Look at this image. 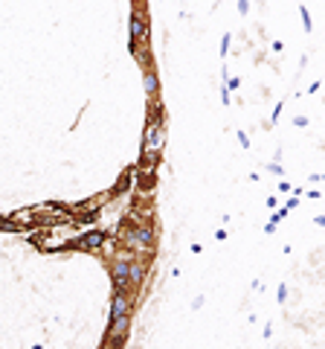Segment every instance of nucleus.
I'll return each instance as SVG.
<instances>
[{
  "mask_svg": "<svg viewBox=\"0 0 325 349\" xmlns=\"http://www.w3.org/2000/svg\"><path fill=\"white\" fill-rule=\"evenodd\" d=\"M162 149H166V111L160 108V102H151L145 134H142V160L148 163L145 169H151L154 160L162 154Z\"/></svg>",
  "mask_w": 325,
  "mask_h": 349,
  "instance_id": "1",
  "label": "nucleus"
},
{
  "mask_svg": "<svg viewBox=\"0 0 325 349\" xmlns=\"http://www.w3.org/2000/svg\"><path fill=\"white\" fill-rule=\"evenodd\" d=\"M122 245L134 250V253H140V256H151L154 253V245H157V233H154L151 224H131L122 230Z\"/></svg>",
  "mask_w": 325,
  "mask_h": 349,
  "instance_id": "2",
  "label": "nucleus"
},
{
  "mask_svg": "<svg viewBox=\"0 0 325 349\" xmlns=\"http://www.w3.org/2000/svg\"><path fill=\"white\" fill-rule=\"evenodd\" d=\"M148 47V18H145V6H134L131 9V52Z\"/></svg>",
  "mask_w": 325,
  "mask_h": 349,
  "instance_id": "3",
  "label": "nucleus"
},
{
  "mask_svg": "<svg viewBox=\"0 0 325 349\" xmlns=\"http://www.w3.org/2000/svg\"><path fill=\"white\" fill-rule=\"evenodd\" d=\"M105 242H108V233L105 230H84V233H79L76 239H70L73 250H87V253H96V250H102L105 247Z\"/></svg>",
  "mask_w": 325,
  "mask_h": 349,
  "instance_id": "4",
  "label": "nucleus"
},
{
  "mask_svg": "<svg viewBox=\"0 0 325 349\" xmlns=\"http://www.w3.org/2000/svg\"><path fill=\"white\" fill-rule=\"evenodd\" d=\"M131 314H134V294L113 291V297H111V320H116V317H131Z\"/></svg>",
  "mask_w": 325,
  "mask_h": 349,
  "instance_id": "5",
  "label": "nucleus"
},
{
  "mask_svg": "<svg viewBox=\"0 0 325 349\" xmlns=\"http://www.w3.org/2000/svg\"><path fill=\"white\" fill-rule=\"evenodd\" d=\"M142 82H145V93H148V99L157 102V96H160V76H157V67H145L142 70Z\"/></svg>",
  "mask_w": 325,
  "mask_h": 349,
  "instance_id": "6",
  "label": "nucleus"
},
{
  "mask_svg": "<svg viewBox=\"0 0 325 349\" xmlns=\"http://www.w3.org/2000/svg\"><path fill=\"white\" fill-rule=\"evenodd\" d=\"M299 15H302V26H305V32H311V30H314V23H311V12H308V6H299Z\"/></svg>",
  "mask_w": 325,
  "mask_h": 349,
  "instance_id": "7",
  "label": "nucleus"
},
{
  "mask_svg": "<svg viewBox=\"0 0 325 349\" xmlns=\"http://www.w3.org/2000/svg\"><path fill=\"white\" fill-rule=\"evenodd\" d=\"M287 213H290V210H287V207H282L279 213H273V216H270V224H279V221H284V218H287Z\"/></svg>",
  "mask_w": 325,
  "mask_h": 349,
  "instance_id": "8",
  "label": "nucleus"
},
{
  "mask_svg": "<svg viewBox=\"0 0 325 349\" xmlns=\"http://www.w3.org/2000/svg\"><path fill=\"white\" fill-rule=\"evenodd\" d=\"M226 52H230V32L221 35V59H226Z\"/></svg>",
  "mask_w": 325,
  "mask_h": 349,
  "instance_id": "9",
  "label": "nucleus"
},
{
  "mask_svg": "<svg viewBox=\"0 0 325 349\" xmlns=\"http://www.w3.org/2000/svg\"><path fill=\"white\" fill-rule=\"evenodd\" d=\"M235 137H238L241 149H250V137H247V131H235Z\"/></svg>",
  "mask_w": 325,
  "mask_h": 349,
  "instance_id": "10",
  "label": "nucleus"
},
{
  "mask_svg": "<svg viewBox=\"0 0 325 349\" xmlns=\"http://www.w3.org/2000/svg\"><path fill=\"white\" fill-rule=\"evenodd\" d=\"M276 300H279V303H284V300H287V285H279V291H276Z\"/></svg>",
  "mask_w": 325,
  "mask_h": 349,
  "instance_id": "11",
  "label": "nucleus"
},
{
  "mask_svg": "<svg viewBox=\"0 0 325 349\" xmlns=\"http://www.w3.org/2000/svg\"><path fill=\"white\" fill-rule=\"evenodd\" d=\"M267 172H273V174H279V178H282V174H284V169H282L279 163H270V166H267Z\"/></svg>",
  "mask_w": 325,
  "mask_h": 349,
  "instance_id": "12",
  "label": "nucleus"
},
{
  "mask_svg": "<svg viewBox=\"0 0 325 349\" xmlns=\"http://www.w3.org/2000/svg\"><path fill=\"white\" fill-rule=\"evenodd\" d=\"M282 111H284V102H279L273 108V123H279V117H282Z\"/></svg>",
  "mask_w": 325,
  "mask_h": 349,
  "instance_id": "13",
  "label": "nucleus"
},
{
  "mask_svg": "<svg viewBox=\"0 0 325 349\" xmlns=\"http://www.w3.org/2000/svg\"><path fill=\"white\" fill-rule=\"evenodd\" d=\"M279 192H294V186L287 184V181H279Z\"/></svg>",
  "mask_w": 325,
  "mask_h": 349,
  "instance_id": "14",
  "label": "nucleus"
},
{
  "mask_svg": "<svg viewBox=\"0 0 325 349\" xmlns=\"http://www.w3.org/2000/svg\"><path fill=\"white\" fill-rule=\"evenodd\" d=\"M238 12H241V15H247V12H250V3H247V0H241V3H238Z\"/></svg>",
  "mask_w": 325,
  "mask_h": 349,
  "instance_id": "15",
  "label": "nucleus"
},
{
  "mask_svg": "<svg viewBox=\"0 0 325 349\" xmlns=\"http://www.w3.org/2000/svg\"><path fill=\"white\" fill-rule=\"evenodd\" d=\"M294 125H299V128H305V125H308V117H296V120H294Z\"/></svg>",
  "mask_w": 325,
  "mask_h": 349,
  "instance_id": "16",
  "label": "nucleus"
},
{
  "mask_svg": "<svg viewBox=\"0 0 325 349\" xmlns=\"http://www.w3.org/2000/svg\"><path fill=\"white\" fill-rule=\"evenodd\" d=\"M270 50H273V52H282L284 44H282V41H273V44H270Z\"/></svg>",
  "mask_w": 325,
  "mask_h": 349,
  "instance_id": "17",
  "label": "nucleus"
},
{
  "mask_svg": "<svg viewBox=\"0 0 325 349\" xmlns=\"http://www.w3.org/2000/svg\"><path fill=\"white\" fill-rule=\"evenodd\" d=\"M203 306V294H198V297H194V303H192V308H194V311H198V308H201Z\"/></svg>",
  "mask_w": 325,
  "mask_h": 349,
  "instance_id": "18",
  "label": "nucleus"
},
{
  "mask_svg": "<svg viewBox=\"0 0 325 349\" xmlns=\"http://www.w3.org/2000/svg\"><path fill=\"white\" fill-rule=\"evenodd\" d=\"M264 233H267V236H273V233H276V224H270V221H267V224H264Z\"/></svg>",
  "mask_w": 325,
  "mask_h": 349,
  "instance_id": "19",
  "label": "nucleus"
},
{
  "mask_svg": "<svg viewBox=\"0 0 325 349\" xmlns=\"http://www.w3.org/2000/svg\"><path fill=\"white\" fill-rule=\"evenodd\" d=\"M314 224H319V227H325V216H316V218H314Z\"/></svg>",
  "mask_w": 325,
  "mask_h": 349,
  "instance_id": "20",
  "label": "nucleus"
}]
</instances>
